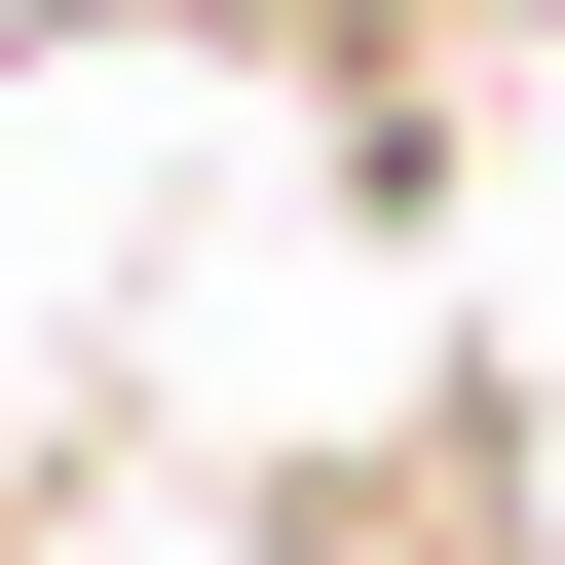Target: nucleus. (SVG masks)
<instances>
[{
  "instance_id": "1",
  "label": "nucleus",
  "mask_w": 565,
  "mask_h": 565,
  "mask_svg": "<svg viewBox=\"0 0 565 565\" xmlns=\"http://www.w3.org/2000/svg\"><path fill=\"white\" fill-rule=\"evenodd\" d=\"M0 565H39V527H0Z\"/></svg>"
}]
</instances>
